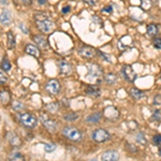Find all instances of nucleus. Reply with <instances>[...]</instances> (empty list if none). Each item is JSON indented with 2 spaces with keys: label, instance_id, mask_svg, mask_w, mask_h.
Returning <instances> with one entry per match:
<instances>
[{
  "label": "nucleus",
  "instance_id": "nucleus-1",
  "mask_svg": "<svg viewBox=\"0 0 161 161\" xmlns=\"http://www.w3.org/2000/svg\"><path fill=\"white\" fill-rule=\"evenodd\" d=\"M36 20H37V27L42 32H51L55 27L54 23L48 19L47 15H45V13H39L36 15Z\"/></svg>",
  "mask_w": 161,
  "mask_h": 161
},
{
  "label": "nucleus",
  "instance_id": "nucleus-2",
  "mask_svg": "<svg viewBox=\"0 0 161 161\" xmlns=\"http://www.w3.org/2000/svg\"><path fill=\"white\" fill-rule=\"evenodd\" d=\"M19 123L23 125L26 128L32 129L37 126L38 124V119L33 114L28 113V112H25V113H20L19 114Z\"/></svg>",
  "mask_w": 161,
  "mask_h": 161
},
{
  "label": "nucleus",
  "instance_id": "nucleus-3",
  "mask_svg": "<svg viewBox=\"0 0 161 161\" xmlns=\"http://www.w3.org/2000/svg\"><path fill=\"white\" fill-rule=\"evenodd\" d=\"M62 134H64L67 139L71 140V141H73V142H79L83 137L82 132L77 128H74V127H64V128L62 129Z\"/></svg>",
  "mask_w": 161,
  "mask_h": 161
},
{
  "label": "nucleus",
  "instance_id": "nucleus-4",
  "mask_svg": "<svg viewBox=\"0 0 161 161\" xmlns=\"http://www.w3.org/2000/svg\"><path fill=\"white\" fill-rule=\"evenodd\" d=\"M88 77L89 80H99L103 75V70L100 68V66L96 64H88Z\"/></svg>",
  "mask_w": 161,
  "mask_h": 161
},
{
  "label": "nucleus",
  "instance_id": "nucleus-5",
  "mask_svg": "<svg viewBox=\"0 0 161 161\" xmlns=\"http://www.w3.org/2000/svg\"><path fill=\"white\" fill-rule=\"evenodd\" d=\"M92 137L95 142L103 143V142L108 141V140H110L111 136H110V133L105 130V129L100 128V129H96V130L92 132Z\"/></svg>",
  "mask_w": 161,
  "mask_h": 161
},
{
  "label": "nucleus",
  "instance_id": "nucleus-6",
  "mask_svg": "<svg viewBox=\"0 0 161 161\" xmlns=\"http://www.w3.org/2000/svg\"><path fill=\"white\" fill-rule=\"evenodd\" d=\"M45 90L50 95H57L60 92V83L57 80H50L45 85Z\"/></svg>",
  "mask_w": 161,
  "mask_h": 161
},
{
  "label": "nucleus",
  "instance_id": "nucleus-7",
  "mask_svg": "<svg viewBox=\"0 0 161 161\" xmlns=\"http://www.w3.org/2000/svg\"><path fill=\"white\" fill-rule=\"evenodd\" d=\"M40 119L42 121L43 126L45 127L46 130H48L50 132H55L56 129H57V123L53 119H51L50 117L45 115V114H41L40 116Z\"/></svg>",
  "mask_w": 161,
  "mask_h": 161
},
{
  "label": "nucleus",
  "instance_id": "nucleus-8",
  "mask_svg": "<svg viewBox=\"0 0 161 161\" xmlns=\"http://www.w3.org/2000/svg\"><path fill=\"white\" fill-rule=\"evenodd\" d=\"M121 74H123V76L125 77V80H127L128 82H134L136 79V73L134 72V70L132 69L131 66H129V64H126V66L123 67V69H121Z\"/></svg>",
  "mask_w": 161,
  "mask_h": 161
},
{
  "label": "nucleus",
  "instance_id": "nucleus-9",
  "mask_svg": "<svg viewBox=\"0 0 161 161\" xmlns=\"http://www.w3.org/2000/svg\"><path fill=\"white\" fill-rule=\"evenodd\" d=\"M98 52L92 47V46H89V45H84L79 50V54L83 58H93L96 55H97Z\"/></svg>",
  "mask_w": 161,
  "mask_h": 161
},
{
  "label": "nucleus",
  "instance_id": "nucleus-10",
  "mask_svg": "<svg viewBox=\"0 0 161 161\" xmlns=\"http://www.w3.org/2000/svg\"><path fill=\"white\" fill-rule=\"evenodd\" d=\"M103 115L108 120H116V119L119 118V111L114 106H108L103 111Z\"/></svg>",
  "mask_w": 161,
  "mask_h": 161
},
{
  "label": "nucleus",
  "instance_id": "nucleus-11",
  "mask_svg": "<svg viewBox=\"0 0 161 161\" xmlns=\"http://www.w3.org/2000/svg\"><path fill=\"white\" fill-rule=\"evenodd\" d=\"M101 159L104 161H116L119 160V154L116 150H106L101 156Z\"/></svg>",
  "mask_w": 161,
  "mask_h": 161
},
{
  "label": "nucleus",
  "instance_id": "nucleus-12",
  "mask_svg": "<svg viewBox=\"0 0 161 161\" xmlns=\"http://www.w3.org/2000/svg\"><path fill=\"white\" fill-rule=\"evenodd\" d=\"M25 52H26V54L36 57V58H39L41 55V52H40L39 46L32 45V44H27L26 47H25Z\"/></svg>",
  "mask_w": 161,
  "mask_h": 161
},
{
  "label": "nucleus",
  "instance_id": "nucleus-13",
  "mask_svg": "<svg viewBox=\"0 0 161 161\" xmlns=\"http://www.w3.org/2000/svg\"><path fill=\"white\" fill-rule=\"evenodd\" d=\"M0 23L3 26H8L11 23V14L6 9L0 10Z\"/></svg>",
  "mask_w": 161,
  "mask_h": 161
},
{
  "label": "nucleus",
  "instance_id": "nucleus-14",
  "mask_svg": "<svg viewBox=\"0 0 161 161\" xmlns=\"http://www.w3.org/2000/svg\"><path fill=\"white\" fill-rule=\"evenodd\" d=\"M58 66H59V71H60L61 74L69 75L72 72V67H71V64H70L69 62H67L64 60H61V61H59Z\"/></svg>",
  "mask_w": 161,
  "mask_h": 161
},
{
  "label": "nucleus",
  "instance_id": "nucleus-15",
  "mask_svg": "<svg viewBox=\"0 0 161 161\" xmlns=\"http://www.w3.org/2000/svg\"><path fill=\"white\" fill-rule=\"evenodd\" d=\"M86 93L90 97H99L101 95V89L98 86H95V85H89V86L86 87Z\"/></svg>",
  "mask_w": 161,
  "mask_h": 161
},
{
  "label": "nucleus",
  "instance_id": "nucleus-16",
  "mask_svg": "<svg viewBox=\"0 0 161 161\" xmlns=\"http://www.w3.org/2000/svg\"><path fill=\"white\" fill-rule=\"evenodd\" d=\"M101 118H102V114L100 112H96V113H92L87 116L86 121L88 124H97L101 120Z\"/></svg>",
  "mask_w": 161,
  "mask_h": 161
},
{
  "label": "nucleus",
  "instance_id": "nucleus-17",
  "mask_svg": "<svg viewBox=\"0 0 161 161\" xmlns=\"http://www.w3.org/2000/svg\"><path fill=\"white\" fill-rule=\"evenodd\" d=\"M8 139H9V142L11 143V145L13 147H19L22 145V140L19 139V136L15 133H9L8 136Z\"/></svg>",
  "mask_w": 161,
  "mask_h": 161
},
{
  "label": "nucleus",
  "instance_id": "nucleus-18",
  "mask_svg": "<svg viewBox=\"0 0 161 161\" xmlns=\"http://www.w3.org/2000/svg\"><path fill=\"white\" fill-rule=\"evenodd\" d=\"M10 100H11V95L8 90L3 89L0 92V101H1L2 105H8L10 103Z\"/></svg>",
  "mask_w": 161,
  "mask_h": 161
},
{
  "label": "nucleus",
  "instance_id": "nucleus-19",
  "mask_svg": "<svg viewBox=\"0 0 161 161\" xmlns=\"http://www.w3.org/2000/svg\"><path fill=\"white\" fill-rule=\"evenodd\" d=\"M7 44H8V48L9 50H13L16 45V41H15V36L13 35L12 31H8L7 33Z\"/></svg>",
  "mask_w": 161,
  "mask_h": 161
},
{
  "label": "nucleus",
  "instance_id": "nucleus-20",
  "mask_svg": "<svg viewBox=\"0 0 161 161\" xmlns=\"http://www.w3.org/2000/svg\"><path fill=\"white\" fill-rule=\"evenodd\" d=\"M33 41H35V43L41 48H45L46 46H47V41L45 40V38L41 37V36H39V35L33 36Z\"/></svg>",
  "mask_w": 161,
  "mask_h": 161
},
{
  "label": "nucleus",
  "instance_id": "nucleus-21",
  "mask_svg": "<svg viewBox=\"0 0 161 161\" xmlns=\"http://www.w3.org/2000/svg\"><path fill=\"white\" fill-rule=\"evenodd\" d=\"M130 95L132 96V98H134L136 100H141L145 97V93L142 90L137 89V88H131L130 89Z\"/></svg>",
  "mask_w": 161,
  "mask_h": 161
},
{
  "label": "nucleus",
  "instance_id": "nucleus-22",
  "mask_svg": "<svg viewBox=\"0 0 161 161\" xmlns=\"http://www.w3.org/2000/svg\"><path fill=\"white\" fill-rule=\"evenodd\" d=\"M147 33H148V36L154 38L159 33V28L156 24H150L147 26Z\"/></svg>",
  "mask_w": 161,
  "mask_h": 161
},
{
  "label": "nucleus",
  "instance_id": "nucleus-23",
  "mask_svg": "<svg viewBox=\"0 0 161 161\" xmlns=\"http://www.w3.org/2000/svg\"><path fill=\"white\" fill-rule=\"evenodd\" d=\"M117 76H116L114 73H108L104 75V80L106 83H108V85H114L116 84V82H117Z\"/></svg>",
  "mask_w": 161,
  "mask_h": 161
},
{
  "label": "nucleus",
  "instance_id": "nucleus-24",
  "mask_svg": "<svg viewBox=\"0 0 161 161\" xmlns=\"http://www.w3.org/2000/svg\"><path fill=\"white\" fill-rule=\"evenodd\" d=\"M1 69L4 70L6 72H8L10 69H11V62H10V60L7 58V57H4V58L2 59V61H1Z\"/></svg>",
  "mask_w": 161,
  "mask_h": 161
},
{
  "label": "nucleus",
  "instance_id": "nucleus-25",
  "mask_svg": "<svg viewBox=\"0 0 161 161\" xmlns=\"http://www.w3.org/2000/svg\"><path fill=\"white\" fill-rule=\"evenodd\" d=\"M77 118H79V114H76V113L66 114V115L64 116V119L67 121H74V120H76Z\"/></svg>",
  "mask_w": 161,
  "mask_h": 161
},
{
  "label": "nucleus",
  "instance_id": "nucleus-26",
  "mask_svg": "<svg viewBox=\"0 0 161 161\" xmlns=\"http://www.w3.org/2000/svg\"><path fill=\"white\" fill-rule=\"evenodd\" d=\"M141 7L144 11H148L150 8H152V0H142Z\"/></svg>",
  "mask_w": 161,
  "mask_h": 161
},
{
  "label": "nucleus",
  "instance_id": "nucleus-27",
  "mask_svg": "<svg viewBox=\"0 0 161 161\" xmlns=\"http://www.w3.org/2000/svg\"><path fill=\"white\" fill-rule=\"evenodd\" d=\"M55 149H56V145L53 144V143H45L44 144V150L46 153H53Z\"/></svg>",
  "mask_w": 161,
  "mask_h": 161
},
{
  "label": "nucleus",
  "instance_id": "nucleus-28",
  "mask_svg": "<svg viewBox=\"0 0 161 161\" xmlns=\"http://www.w3.org/2000/svg\"><path fill=\"white\" fill-rule=\"evenodd\" d=\"M8 80H9V76H8V74L6 73V71L4 70H0V84H6L8 82Z\"/></svg>",
  "mask_w": 161,
  "mask_h": 161
},
{
  "label": "nucleus",
  "instance_id": "nucleus-29",
  "mask_svg": "<svg viewBox=\"0 0 161 161\" xmlns=\"http://www.w3.org/2000/svg\"><path fill=\"white\" fill-rule=\"evenodd\" d=\"M136 141L140 143V144H142V145H146V139H145V136H144V134L142 133V132H140L139 134H136Z\"/></svg>",
  "mask_w": 161,
  "mask_h": 161
},
{
  "label": "nucleus",
  "instance_id": "nucleus-30",
  "mask_svg": "<svg viewBox=\"0 0 161 161\" xmlns=\"http://www.w3.org/2000/svg\"><path fill=\"white\" fill-rule=\"evenodd\" d=\"M152 118H153V120H155V121H161V110H156L154 113H153Z\"/></svg>",
  "mask_w": 161,
  "mask_h": 161
},
{
  "label": "nucleus",
  "instance_id": "nucleus-31",
  "mask_svg": "<svg viewBox=\"0 0 161 161\" xmlns=\"http://www.w3.org/2000/svg\"><path fill=\"white\" fill-rule=\"evenodd\" d=\"M46 108H47V111H50L51 113H55V112L58 111L59 105H58V103H51V104H48Z\"/></svg>",
  "mask_w": 161,
  "mask_h": 161
},
{
  "label": "nucleus",
  "instance_id": "nucleus-32",
  "mask_svg": "<svg viewBox=\"0 0 161 161\" xmlns=\"http://www.w3.org/2000/svg\"><path fill=\"white\" fill-rule=\"evenodd\" d=\"M153 141H154L155 145L161 147V134H156V136L153 137Z\"/></svg>",
  "mask_w": 161,
  "mask_h": 161
},
{
  "label": "nucleus",
  "instance_id": "nucleus-33",
  "mask_svg": "<svg viewBox=\"0 0 161 161\" xmlns=\"http://www.w3.org/2000/svg\"><path fill=\"white\" fill-rule=\"evenodd\" d=\"M153 44H154V46H155L156 48H158V50H161V38L154 39V41H153Z\"/></svg>",
  "mask_w": 161,
  "mask_h": 161
},
{
  "label": "nucleus",
  "instance_id": "nucleus-34",
  "mask_svg": "<svg viewBox=\"0 0 161 161\" xmlns=\"http://www.w3.org/2000/svg\"><path fill=\"white\" fill-rule=\"evenodd\" d=\"M98 54L101 56V58L103 59V60H105L106 62H112V59H111V56L106 55V54L102 53V52H98Z\"/></svg>",
  "mask_w": 161,
  "mask_h": 161
},
{
  "label": "nucleus",
  "instance_id": "nucleus-35",
  "mask_svg": "<svg viewBox=\"0 0 161 161\" xmlns=\"http://www.w3.org/2000/svg\"><path fill=\"white\" fill-rule=\"evenodd\" d=\"M13 108H14L15 111H20V110H23L24 108V105L22 104L20 102H14L13 103Z\"/></svg>",
  "mask_w": 161,
  "mask_h": 161
},
{
  "label": "nucleus",
  "instance_id": "nucleus-36",
  "mask_svg": "<svg viewBox=\"0 0 161 161\" xmlns=\"http://www.w3.org/2000/svg\"><path fill=\"white\" fill-rule=\"evenodd\" d=\"M11 160H24V157L19 153H15L11 156Z\"/></svg>",
  "mask_w": 161,
  "mask_h": 161
},
{
  "label": "nucleus",
  "instance_id": "nucleus-37",
  "mask_svg": "<svg viewBox=\"0 0 161 161\" xmlns=\"http://www.w3.org/2000/svg\"><path fill=\"white\" fill-rule=\"evenodd\" d=\"M154 104L155 105H160L161 104V96L160 95H157L154 99Z\"/></svg>",
  "mask_w": 161,
  "mask_h": 161
},
{
  "label": "nucleus",
  "instance_id": "nucleus-38",
  "mask_svg": "<svg viewBox=\"0 0 161 161\" xmlns=\"http://www.w3.org/2000/svg\"><path fill=\"white\" fill-rule=\"evenodd\" d=\"M102 12H108L110 14V13L113 12V8H112V6H106L102 9Z\"/></svg>",
  "mask_w": 161,
  "mask_h": 161
},
{
  "label": "nucleus",
  "instance_id": "nucleus-39",
  "mask_svg": "<svg viewBox=\"0 0 161 161\" xmlns=\"http://www.w3.org/2000/svg\"><path fill=\"white\" fill-rule=\"evenodd\" d=\"M19 28L23 30V32H25V33H28V29L25 27V26H23V24H19Z\"/></svg>",
  "mask_w": 161,
  "mask_h": 161
},
{
  "label": "nucleus",
  "instance_id": "nucleus-40",
  "mask_svg": "<svg viewBox=\"0 0 161 161\" xmlns=\"http://www.w3.org/2000/svg\"><path fill=\"white\" fill-rule=\"evenodd\" d=\"M86 3H88V4H90V6H93V4L96 3V0H84Z\"/></svg>",
  "mask_w": 161,
  "mask_h": 161
},
{
  "label": "nucleus",
  "instance_id": "nucleus-41",
  "mask_svg": "<svg viewBox=\"0 0 161 161\" xmlns=\"http://www.w3.org/2000/svg\"><path fill=\"white\" fill-rule=\"evenodd\" d=\"M69 11H70V7H66V8H64V9H62V13H67Z\"/></svg>",
  "mask_w": 161,
  "mask_h": 161
},
{
  "label": "nucleus",
  "instance_id": "nucleus-42",
  "mask_svg": "<svg viewBox=\"0 0 161 161\" xmlns=\"http://www.w3.org/2000/svg\"><path fill=\"white\" fill-rule=\"evenodd\" d=\"M39 1V3L41 4V6H42V4H45L46 3V0H38Z\"/></svg>",
  "mask_w": 161,
  "mask_h": 161
},
{
  "label": "nucleus",
  "instance_id": "nucleus-43",
  "mask_svg": "<svg viewBox=\"0 0 161 161\" xmlns=\"http://www.w3.org/2000/svg\"><path fill=\"white\" fill-rule=\"evenodd\" d=\"M0 3H1V4H8V1H7V0H0Z\"/></svg>",
  "mask_w": 161,
  "mask_h": 161
},
{
  "label": "nucleus",
  "instance_id": "nucleus-44",
  "mask_svg": "<svg viewBox=\"0 0 161 161\" xmlns=\"http://www.w3.org/2000/svg\"><path fill=\"white\" fill-rule=\"evenodd\" d=\"M23 2H24V3H26V4H29L30 2H31V0H23Z\"/></svg>",
  "mask_w": 161,
  "mask_h": 161
},
{
  "label": "nucleus",
  "instance_id": "nucleus-45",
  "mask_svg": "<svg viewBox=\"0 0 161 161\" xmlns=\"http://www.w3.org/2000/svg\"><path fill=\"white\" fill-rule=\"evenodd\" d=\"M159 155L161 156V147H160V148H159Z\"/></svg>",
  "mask_w": 161,
  "mask_h": 161
}]
</instances>
